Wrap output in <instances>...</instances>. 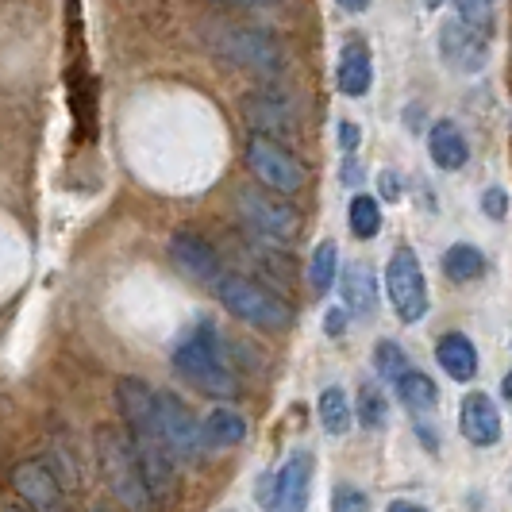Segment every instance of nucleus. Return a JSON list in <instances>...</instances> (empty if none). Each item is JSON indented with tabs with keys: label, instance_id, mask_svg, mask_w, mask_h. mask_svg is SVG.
<instances>
[{
	"label": "nucleus",
	"instance_id": "obj_25",
	"mask_svg": "<svg viewBox=\"0 0 512 512\" xmlns=\"http://www.w3.org/2000/svg\"><path fill=\"white\" fill-rule=\"evenodd\" d=\"M335 278H339V247H335L332 239H324V243H316L312 262H308V285L324 297L335 285Z\"/></svg>",
	"mask_w": 512,
	"mask_h": 512
},
{
	"label": "nucleus",
	"instance_id": "obj_33",
	"mask_svg": "<svg viewBox=\"0 0 512 512\" xmlns=\"http://www.w3.org/2000/svg\"><path fill=\"white\" fill-rule=\"evenodd\" d=\"M347 308H328V316H324V332L332 335V339H339V335L347 332Z\"/></svg>",
	"mask_w": 512,
	"mask_h": 512
},
{
	"label": "nucleus",
	"instance_id": "obj_38",
	"mask_svg": "<svg viewBox=\"0 0 512 512\" xmlns=\"http://www.w3.org/2000/svg\"><path fill=\"white\" fill-rule=\"evenodd\" d=\"M343 12H366L370 8V0H335Z\"/></svg>",
	"mask_w": 512,
	"mask_h": 512
},
{
	"label": "nucleus",
	"instance_id": "obj_40",
	"mask_svg": "<svg viewBox=\"0 0 512 512\" xmlns=\"http://www.w3.org/2000/svg\"><path fill=\"white\" fill-rule=\"evenodd\" d=\"M424 4H428V8H439V4H443V0H424Z\"/></svg>",
	"mask_w": 512,
	"mask_h": 512
},
{
	"label": "nucleus",
	"instance_id": "obj_28",
	"mask_svg": "<svg viewBox=\"0 0 512 512\" xmlns=\"http://www.w3.org/2000/svg\"><path fill=\"white\" fill-rule=\"evenodd\" d=\"M374 370H378V378H382V382L397 385L412 370L405 347H401V343H393V339H378V343H374Z\"/></svg>",
	"mask_w": 512,
	"mask_h": 512
},
{
	"label": "nucleus",
	"instance_id": "obj_14",
	"mask_svg": "<svg viewBox=\"0 0 512 512\" xmlns=\"http://www.w3.org/2000/svg\"><path fill=\"white\" fill-rule=\"evenodd\" d=\"M312 470H316L312 455L293 451L282 470L274 474V497H270L266 512H305L308 497H312Z\"/></svg>",
	"mask_w": 512,
	"mask_h": 512
},
{
	"label": "nucleus",
	"instance_id": "obj_15",
	"mask_svg": "<svg viewBox=\"0 0 512 512\" xmlns=\"http://www.w3.org/2000/svg\"><path fill=\"white\" fill-rule=\"evenodd\" d=\"M459 428L466 443L474 447H493L501 439V412L493 405V397L486 393H466L459 409Z\"/></svg>",
	"mask_w": 512,
	"mask_h": 512
},
{
	"label": "nucleus",
	"instance_id": "obj_30",
	"mask_svg": "<svg viewBox=\"0 0 512 512\" xmlns=\"http://www.w3.org/2000/svg\"><path fill=\"white\" fill-rule=\"evenodd\" d=\"M332 512H370L366 489L351 486V482H339V486L332 489Z\"/></svg>",
	"mask_w": 512,
	"mask_h": 512
},
{
	"label": "nucleus",
	"instance_id": "obj_22",
	"mask_svg": "<svg viewBox=\"0 0 512 512\" xmlns=\"http://www.w3.org/2000/svg\"><path fill=\"white\" fill-rule=\"evenodd\" d=\"M393 389H397V401H401L412 416H420V420H424V416H432V412H436L439 389L424 370H409V374L393 385Z\"/></svg>",
	"mask_w": 512,
	"mask_h": 512
},
{
	"label": "nucleus",
	"instance_id": "obj_12",
	"mask_svg": "<svg viewBox=\"0 0 512 512\" xmlns=\"http://www.w3.org/2000/svg\"><path fill=\"white\" fill-rule=\"evenodd\" d=\"M116 409L124 416L128 432L135 439H154L158 443V389L143 378H120L116 382Z\"/></svg>",
	"mask_w": 512,
	"mask_h": 512
},
{
	"label": "nucleus",
	"instance_id": "obj_17",
	"mask_svg": "<svg viewBox=\"0 0 512 512\" xmlns=\"http://www.w3.org/2000/svg\"><path fill=\"white\" fill-rule=\"evenodd\" d=\"M335 85L343 97H366L370 85H374V58H370V47L362 39H351L343 51H339V62H335Z\"/></svg>",
	"mask_w": 512,
	"mask_h": 512
},
{
	"label": "nucleus",
	"instance_id": "obj_4",
	"mask_svg": "<svg viewBox=\"0 0 512 512\" xmlns=\"http://www.w3.org/2000/svg\"><path fill=\"white\" fill-rule=\"evenodd\" d=\"M212 47L220 58L251 70L258 77H278L285 70V51L274 39V31L251 24H224L212 31Z\"/></svg>",
	"mask_w": 512,
	"mask_h": 512
},
{
	"label": "nucleus",
	"instance_id": "obj_18",
	"mask_svg": "<svg viewBox=\"0 0 512 512\" xmlns=\"http://www.w3.org/2000/svg\"><path fill=\"white\" fill-rule=\"evenodd\" d=\"M339 297H343V308L351 316H374L378 308V278L366 262H351L343 274H339Z\"/></svg>",
	"mask_w": 512,
	"mask_h": 512
},
{
	"label": "nucleus",
	"instance_id": "obj_13",
	"mask_svg": "<svg viewBox=\"0 0 512 512\" xmlns=\"http://www.w3.org/2000/svg\"><path fill=\"white\" fill-rule=\"evenodd\" d=\"M12 489L24 497V505L35 512H66V493H62V478L54 474L43 459H24L12 470Z\"/></svg>",
	"mask_w": 512,
	"mask_h": 512
},
{
	"label": "nucleus",
	"instance_id": "obj_20",
	"mask_svg": "<svg viewBox=\"0 0 512 512\" xmlns=\"http://www.w3.org/2000/svg\"><path fill=\"white\" fill-rule=\"evenodd\" d=\"M436 362H439V370H443L451 382H470V378L478 374V351H474V343H470L462 332L439 335Z\"/></svg>",
	"mask_w": 512,
	"mask_h": 512
},
{
	"label": "nucleus",
	"instance_id": "obj_1",
	"mask_svg": "<svg viewBox=\"0 0 512 512\" xmlns=\"http://www.w3.org/2000/svg\"><path fill=\"white\" fill-rule=\"evenodd\" d=\"M170 362L189 385H197L208 397H235L239 378L228 362V347L224 335L216 332L212 320H197L174 339L170 347Z\"/></svg>",
	"mask_w": 512,
	"mask_h": 512
},
{
	"label": "nucleus",
	"instance_id": "obj_42",
	"mask_svg": "<svg viewBox=\"0 0 512 512\" xmlns=\"http://www.w3.org/2000/svg\"><path fill=\"white\" fill-rule=\"evenodd\" d=\"M228 512H231V509H228Z\"/></svg>",
	"mask_w": 512,
	"mask_h": 512
},
{
	"label": "nucleus",
	"instance_id": "obj_21",
	"mask_svg": "<svg viewBox=\"0 0 512 512\" xmlns=\"http://www.w3.org/2000/svg\"><path fill=\"white\" fill-rule=\"evenodd\" d=\"M243 439H247V416H243L239 409L216 405V409L205 416L208 451H228V447H239Z\"/></svg>",
	"mask_w": 512,
	"mask_h": 512
},
{
	"label": "nucleus",
	"instance_id": "obj_35",
	"mask_svg": "<svg viewBox=\"0 0 512 512\" xmlns=\"http://www.w3.org/2000/svg\"><path fill=\"white\" fill-rule=\"evenodd\" d=\"M216 4H228V8H274L282 0H216Z\"/></svg>",
	"mask_w": 512,
	"mask_h": 512
},
{
	"label": "nucleus",
	"instance_id": "obj_6",
	"mask_svg": "<svg viewBox=\"0 0 512 512\" xmlns=\"http://www.w3.org/2000/svg\"><path fill=\"white\" fill-rule=\"evenodd\" d=\"M239 212H243V220L251 224L255 235L262 239H274V243H293L297 235H301V212L289 205V197L285 193H274V189H255V185H247V189H239Z\"/></svg>",
	"mask_w": 512,
	"mask_h": 512
},
{
	"label": "nucleus",
	"instance_id": "obj_16",
	"mask_svg": "<svg viewBox=\"0 0 512 512\" xmlns=\"http://www.w3.org/2000/svg\"><path fill=\"white\" fill-rule=\"evenodd\" d=\"M135 443H139V462H143V478H147L154 505H166L174 497V482H178V459L154 439H135Z\"/></svg>",
	"mask_w": 512,
	"mask_h": 512
},
{
	"label": "nucleus",
	"instance_id": "obj_37",
	"mask_svg": "<svg viewBox=\"0 0 512 512\" xmlns=\"http://www.w3.org/2000/svg\"><path fill=\"white\" fill-rule=\"evenodd\" d=\"M385 512H428L420 501H389V509Z\"/></svg>",
	"mask_w": 512,
	"mask_h": 512
},
{
	"label": "nucleus",
	"instance_id": "obj_9",
	"mask_svg": "<svg viewBox=\"0 0 512 512\" xmlns=\"http://www.w3.org/2000/svg\"><path fill=\"white\" fill-rule=\"evenodd\" d=\"M239 112H243V124L251 128V135H266V139H289L297 135V112L285 97L282 89H251L243 101H239Z\"/></svg>",
	"mask_w": 512,
	"mask_h": 512
},
{
	"label": "nucleus",
	"instance_id": "obj_27",
	"mask_svg": "<svg viewBox=\"0 0 512 512\" xmlns=\"http://www.w3.org/2000/svg\"><path fill=\"white\" fill-rule=\"evenodd\" d=\"M355 416L366 432H382L385 420H389V401L374 382L359 385V397H355Z\"/></svg>",
	"mask_w": 512,
	"mask_h": 512
},
{
	"label": "nucleus",
	"instance_id": "obj_5",
	"mask_svg": "<svg viewBox=\"0 0 512 512\" xmlns=\"http://www.w3.org/2000/svg\"><path fill=\"white\" fill-rule=\"evenodd\" d=\"M385 293L401 324H420L428 316V278L412 247H397L385 262Z\"/></svg>",
	"mask_w": 512,
	"mask_h": 512
},
{
	"label": "nucleus",
	"instance_id": "obj_23",
	"mask_svg": "<svg viewBox=\"0 0 512 512\" xmlns=\"http://www.w3.org/2000/svg\"><path fill=\"white\" fill-rule=\"evenodd\" d=\"M316 416H320V428H324L328 436H347V432H351V424H355L351 401H347V393H343L339 385H328V389L320 393V401H316Z\"/></svg>",
	"mask_w": 512,
	"mask_h": 512
},
{
	"label": "nucleus",
	"instance_id": "obj_19",
	"mask_svg": "<svg viewBox=\"0 0 512 512\" xmlns=\"http://www.w3.org/2000/svg\"><path fill=\"white\" fill-rule=\"evenodd\" d=\"M428 154H432L439 170L451 174V170H462L470 162V143H466V135L455 120H436L428 131Z\"/></svg>",
	"mask_w": 512,
	"mask_h": 512
},
{
	"label": "nucleus",
	"instance_id": "obj_10",
	"mask_svg": "<svg viewBox=\"0 0 512 512\" xmlns=\"http://www.w3.org/2000/svg\"><path fill=\"white\" fill-rule=\"evenodd\" d=\"M439 58L455 74H482L489 62V39L482 27H470L466 20H447L439 27Z\"/></svg>",
	"mask_w": 512,
	"mask_h": 512
},
{
	"label": "nucleus",
	"instance_id": "obj_11",
	"mask_svg": "<svg viewBox=\"0 0 512 512\" xmlns=\"http://www.w3.org/2000/svg\"><path fill=\"white\" fill-rule=\"evenodd\" d=\"M166 255L193 282L216 285L224 278V262L216 255V247L208 243L205 235H197V231H174L170 243H166Z\"/></svg>",
	"mask_w": 512,
	"mask_h": 512
},
{
	"label": "nucleus",
	"instance_id": "obj_7",
	"mask_svg": "<svg viewBox=\"0 0 512 512\" xmlns=\"http://www.w3.org/2000/svg\"><path fill=\"white\" fill-rule=\"evenodd\" d=\"M158 443L181 462L201 459L208 451L205 420H197V412L170 389H158Z\"/></svg>",
	"mask_w": 512,
	"mask_h": 512
},
{
	"label": "nucleus",
	"instance_id": "obj_32",
	"mask_svg": "<svg viewBox=\"0 0 512 512\" xmlns=\"http://www.w3.org/2000/svg\"><path fill=\"white\" fill-rule=\"evenodd\" d=\"M359 143H362V128L359 124H351V120H343V124H339V151L355 154L359 151Z\"/></svg>",
	"mask_w": 512,
	"mask_h": 512
},
{
	"label": "nucleus",
	"instance_id": "obj_3",
	"mask_svg": "<svg viewBox=\"0 0 512 512\" xmlns=\"http://www.w3.org/2000/svg\"><path fill=\"white\" fill-rule=\"evenodd\" d=\"M216 297L235 320H243L251 328H266V332H289L293 328V308L285 305L274 289H266L247 274H224L216 282Z\"/></svg>",
	"mask_w": 512,
	"mask_h": 512
},
{
	"label": "nucleus",
	"instance_id": "obj_31",
	"mask_svg": "<svg viewBox=\"0 0 512 512\" xmlns=\"http://www.w3.org/2000/svg\"><path fill=\"white\" fill-rule=\"evenodd\" d=\"M482 212H486L489 220H505L509 216V193L501 185H489L486 193H482Z\"/></svg>",
	"mask_w": 512,
	"mask_h": 512
},
{
	"label": "nucleus",
	"instance_id": "obj_41",
	"mask_svg": "<svg viewBox=\"0 0 512 512\" xmlns=\"http://www.w3.org/2000/svg\"><path fill=\"white\" fill-rule=\"evenodd\" d=\"M4 512H24V509H16V505H8V509H4Z\"/></svg>",
	"mask_w": 512,
	"mask_h": 512
},
{
	"label": "nucleus",
	"instance_id": "obj_39",
	"mask_svg": "<svg viewBox=\"0 0 512 512\" xmlns=\"http://www.w3.org/2000/svg\"><path fill=\"white\" fill-rule=\"evenodd\" d=\"M501 393H505V401L512 405V366H509V374H505V382H501Z\"/></svg>",
	"mask_w": 512,
	"mask_h": 512
},
{
	"label": "nucleus",
	"instance_id": "obj_34",
	"mask_svg": "<svg viewBox=\"0 0 512 512\" xmlns=\"http://www.w3.org/2000/svg\"><path fill=\"white\" fill-rule=\"evenodd\" d=\"M378 189H382V197H389V201H401V178H397L393 170H382Z\"/></svg>",
	"mask_w": 512,
	"mask_h": 512
},
{
	"label": "nucleus",
	"instance_id": "obj_26",
	"mask_svg": "<svg viewBox=\"0 0 512 512\" xmlns=\"http://www.w3.org/2000/svg\"><path fill=\"white\" fill-rule=\"evenodd\" d=\"M347 224H351L355 239H374L382 231V205L366 193H355L351 205H347Z\"/></svg>",
	"mask_w": 512,
	"mask_h": 512
},
{
	"label": "nucleus",
	"instance_id": "obj_24",
	"mask_svg": "<svg viewBox=\"0 0 512 512\" xmlns=\"http://www.w3.org/2000/svg\"><path fill=\"white\" fill-rule=\"evenodd\" d=\"M443 274L451 278V282H478L482 274H486V255L478 251V247H470V243H451L447 251H443Z\"/></svg>",
	"mask_w": 512,
	"mask_h": 512
},
{
	"label": "nucleus",
	"instance_id": "obj_2",
	"mask_svg": "<svg viewBox=\"0 0 512 512\" xmlns=\"http://www.w3.org/2000/svg\"><path fill=\"white\" fill-rule=\"evenodd\" d=\"M97 459H101L104 482L112 489V497L128 512H151L154 497L143 478V462H139V443L131 432L104 428L97 436Z\"/></svg>",
	"mask_w": 512,
	"mask_h": 512
},
{
	"label": "nucleus",
	"instance_id": "obj_29",
	"mask_svg": "<svg viewBox=\"0 0 512 512\" xmlns=\"http://www.w3.org/2000/svg\"><path fill=\"white\" fill-rule=\"evenodd\" d=\"M455 16L466 20L470 27L489 31V27H493V16H497V0H455Z\"/></svg>",
	"mask_w": 512,
	"mask_h": 512
},
{
	"label": "nucleus",
	"instance_id": "obj_36",
	"mask_svg": "<svg viewBox=\"0 0 512 512\" xmlns=\"http://www.w3.org/2000/svg\"><path fill=\"white\" fill-rule=\"evenodd\" d=\"M362 181V166L355 158H347V166H343V185H359Z\"/></svg>",
	"mask_w": 512,
	"mask_h": 512
},
{
	"label": "nucleus",
	"instance_id": "obj_8",
	"mask_svg": "<svg viewBox=\"0 0 512 512\" xmlns=\"http://www.w3.org/2000/svg\"><path fill=\"white\" fill-rule=\"evenodd\" d=\"M247 166L258 178V185L274 189V193H301L305 189V166L293 151H285L278 139H266V135H251L247 139Z\"/></svg>",
	"mask_w": 512,
	"mask_h": 512
}]
</instances>
